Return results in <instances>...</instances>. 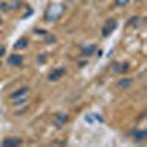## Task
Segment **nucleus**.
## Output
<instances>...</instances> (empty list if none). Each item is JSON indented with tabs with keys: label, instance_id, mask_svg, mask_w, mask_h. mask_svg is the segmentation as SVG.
Returning a JSON list of instances; mask_svg holds the SVG:
<instances>
[{
	"label": "nucleus",
	"instance_id": "f257e3e1",
	"mask_svg": "<svg viewBox=\"0 0 147 147\" xmlns=\"http://www.w3.org/2000/svg\"><path fill=\"white\" fill-rule=\"evenodd\" d=\"M65 74V68H56L50 72V75H49V80L50 81H57L62 78V75Z\"/></svg>",
	"mask_w": 147,
	"mask_h": 147
},
{
	"label": "nucleus",
	"instance_id": "1a4fd4ad",
	"mask_svg": "<svg viewBox=\"0 0 147 147\" xmlns=\"http://www.w3.org/2000/svg\"><path fill=\"white\" fill-rule=\"evenodd\" d=\"M56 121L62 124V122H66V121H68V116L63 115V113H57V115H56Z\"/></svg>",
	"mask_w": 147,
	"mask_h": 147
},
{
	"label": "nucleus",
	"instance_id": "2eb2a0df",
	"mask_svg": "<svg viewBox=\"0 0 147 147\" xmlns=\"http://www.w3.org/2000/svg\"><path fill=\"white\" fill-rule=\"evenodd\" d=\"M3 55H5V47L0 46V56H3Z\"/></svg>",
	"mask_w": 147,
	"mask_h": 147
},
{
	"label": "nucleus",
	"instance_id": "20e7f679",
	"mask_svg": "<svg viewBox=\"0 0 147 147\" xmlns=\"http://www.w3.org/2000/svg\"><path fill=\"white\" fill-rule=\"evenodd\" d=\"M131 84H132V80H131V78H124V80H121V81L118 82V87H119V88H128Z\"/></svg>",
	"mask_w": 147,
	"mask_h": 147
},
{
	"label": "nucleus",
	"instance_id": "4468645a",
	"mask_svg": "<svg viewBox=\"0 0 147 147\" xmlns=\"http://www.w3.org/2000/svg\"><path fill=\"white\" fill-rule=\"evenodd\" d=\"M137 21H138V18H131L129 19V24H131V25H134V24H137Z\"/></svg>",
	"mask_w": 147,
	"mask_h": 147
},
{
	"label": "nucleus",
	"instance_id": "39448f33",
	"mask_svg": "<svg viewBox=\"0 0 147 147\" xmlns=\"http://www.w3.org/2000/svg\"><path fill=\"white\" fill-rule=\"evenodd\" d=\"M28 44V40L25 38V37H22V38H19L16 43H15V49H25Z\"/></svg>",
	"mask_w": 147,
	"mask_h": 147
},
{
	"label": "nucleus",
	"instance_id": "9d476101",
	"mask_svg": "<svg viewBox=\"0 0 147 147\" xmlns=\"http://www.w3.org/2000/svg\"><path fill=\"white\" fill-rule=\"evenodd\" d=\"M106 25H107L109 28H112V30H115V28H116V21H115V19H107V22H106Z\"/></svg>",
	"mask_w": 147,
	"mask_h": 147
},
{
	"label": "nucleus",
	"instance_id": "7ed1b4c3",
	"mask_svg": "<svg viewBox=\"0 0 147 147\" xmlns=\"http://www.w3.org/2000/svg\"><path fill=\"white\" fill-rule=\"evenodd\" d=\"M21 140L19 138H6L3 141V146H21Z\"/></svg>",
	"mask_w": 147,
	"mask_h": 147
},
{
	"label": "nucleus",
	"instance_id": "f03ea898",
	"mask_svg": "<svg viewBox=\"0 0 147 147\" xmlns=\"http://www.w3.org/2000/svg\"><path fill=\"white\" fill-rule=\"evenodd\" d=\"M22 62H24V57H22L21 55H10V56H9V63H10V65L19 66V65H22Z\"/></svg>",
	"mask_w": 147,
	"mask_h": 147
},
{
	"label": "nucleus",
	"instance_id": "dca6fc26",
	"mask_svg": "<svg viewBox=\"0 0 147 147\" xmlns=\"http://www.w3.org/2000/svg\"><path fill=\"white\" fill-rule=\"evenodd\" d=\"M0 24H2V21H0Z\"/></svg>",
	"mask_w": 147,
	"mask_h": 147
},
{
	"label": "nucleus",
	"instance_id": "0eeeda50",
	"mask_svg": "<svg viewBox=\"0 0 147 147\" xmlns=\"http://www.w3.org/2000/svg\"><path fill=\"white\" fill-rule=\"evenodd\" d=\"M94 50H96V47H94V46L85 47V49H82V56H91V55L94 53Z\"/></svg>",
	"mask_w": 147,
	"mask_h": 147
},
{
	"label": "nucleus",
	"instance_id": "f8f14e48",
	"mask_svg": "<svg viewBox=\"0 0 147 147\" xmlns=\"http://www.w3.org/2000/svg\"><path fill=\"white\" fill-rule=\"evenodd\" d=\"M128 2L129 0H115L116 6H125V5H128Z\"/></svg>",
	"mask_w": 147,
	"mask_h": 147
},
{
	"label": "nucleus",
	"instance_id": "ddd939ff",
	"mask_svg": "<svg viewBox=\"0 0 147 147\" xmlns=\"http://www.w3.org/2000/svg\"><path fill=\"white\" fill-rule=\"evenodd\" d=\"M110 32H112V28H109V27L106 25V27L103 28V35H105V37H107V35H109Z\"/></svg>",
	"mask_w": 147,
	"mask_h": 147
},
{
	"label": "nucleus",
	"instance_id": "6e6552de",
	"mask_svg": "<svg viewBox=\"0 0 147 147\" xmlns=\"http://www.w3.org/2000/svg\"><path fill=\"white\" fill-rule=\"evenodd\" d=\"M27 91H28V88L24 87V88H21L18 93H13V94H12V99H16V97H19V96H22V94H27Z\"/></svg>",
	"mask_w": 147,
	"mask_h": 147
},
{
	"label": "nucleus",
	"instance_id": "9b49d317",
	"mask_svg": "<svg viewBox=\"0 0 147 147\" xmlns=\"http://www.w3.org/2000/svg\"><path fill=\"white\" fill-rule=\"evenodd\" d=\"M121 68H118V72H125L128 71V63H119Z\"/></svg>",
	"mask_w": 147,
	"mask_h": 147
},
{
	"label": "nucleus",
	"instance_id": "423d86ee",
	"mask_svg": "<svg viewBox=\"0 0 147 147\" xmlns=\"http://www.w3.org/2000/svg\"><path fill=\"white\" fill-rule=\"evenodd\" d=\"M146 137H147L146 131H136V132H134V138H136L137 141H143Z\"/></svg>",
	"mask_w": 147,
	"mask_h": 147
}]
</instances>
